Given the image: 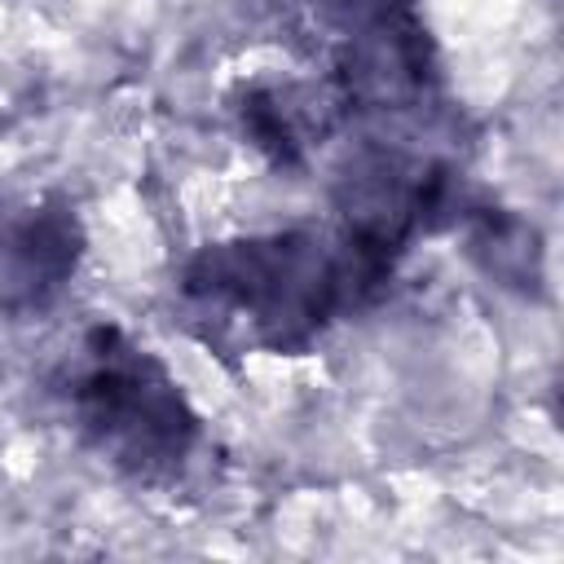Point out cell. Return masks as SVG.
Instances as JSON below:
<instances>
[{
    "instance_id": "cell-7",
    "label": "cell",
    "mask_w": 564,
    "mask_h": 564,
    "mask_svg": "<svg viewBox=\"0 0 564 564\" xmlns=\"http://www.w3.org/2000/svg\"><path fill=\"white\" fill-rule=\"evenodd\" d=\"M467 229V251L471 260L502 286H538L542 282V251H538V234L498 207H467V216L458 220Z\"/></svg>"
},
{
    "instance_id": "cell-5",
    "label": "cell",
    "mask_w": 564,
    "mask_h": 564,
    "mask_svg": "<svg viewBox=\"0 0 564 564\" xmlns=\"http://www.w3.org/2000/svg\"><path fill=\"white\" fill-rule=\"evenodd\" d=\"M84 220L66 194L0 198V317H44L84 260Z\"/></svg>"
},
{
    "instance_id": "cell-2",
    "label": "cell",
    "mask_w": 564,
    "mask_h": 564,
    "mask_svg": "<svg viewBox=\"0 0 564 564\" xmlns=\"http://www.w3.org/2000/svg\"><path fill=\"white\" fill-rule=\"evenodd\" d=\"M53 392L79 445L137 485H172L203 445V419L176 375L110 322L79 335Z\"/></svg>"
},
{
    "instance_id": "cell-1",
    "label": "cell",
    "mask_w": 564,
    "mask_h": 564,
    "mask_svg": "<svg viewBox=\"0 0 564 564\" xmlns=\"http://www.w3.org/2000/svg\"><path fill=\"white\" fill-rule=\"evenodd\" d=\"M401 256L330 225H286L198 247L176 273V313L216 357H295L375 308Z\"/></svg>"
},
{
    "instance_id": "cell-6",
    "label": "cell",
    "mask_w": 564,
    "mask_h": 564,
    "mask_svg": "<svg viewBox=\"0 0 564 564\" xmlns=\"http://www.w3.org/2000/svg\"><path fill=\"white\" fill-rule=\"evenodd\" d=\"M238 132L273 167H304L308 154L348 128V110L326 79H269L247 84L234 97Z\"/></svg>"
},
{
    "instance_id": "cell-8",
    "label": "cell",
    "mask_w": 564,
    "mask_h": 564,
    "mask_svg": "<svg viewBox=\"0 0 564 564\" xmlns=\"http://www.w3.org/2000/svg\"><path fill=\"white\" fill-rule=\"evenodd\" d=\"M317 9L322 22H330L335 31H348V26H361L370 18H383V13H405L414 9V0H308Z\"/></svg>"
},
{
    "instance_id": "cell-3",
    "label": "cell",
    "mask_w": 564,
    "mask_h": 564,
    "mask_svg": "<svg viewBox=\"0 0 564 564\" xmlns=\"http://www.w3.org/2000/svg\"><path fill=\"white\" fill-rule=\"evenodd\" d=\"M330 207L339 225L405 260L419 238L458 229L471 203L454 159L419 150L401 137L366 132L330 176Z\"/></svg>"
},
{
    "instance_id": "cell-4",
    "label": "cell",
    "mask_w": 564,
    "mask_h": 564,
    "mask_svg": "<svg viewBox=\"0 0 564 564\" xmlns=\"http://www.w3.org/2000/svg\"><path fill=\"white\" fill-rule=\"evenodd\" d=\"M330 84L348 123H432L445 115V79L432 31L414 9L339 31Z\"/></svg>"
}]
</instances>
